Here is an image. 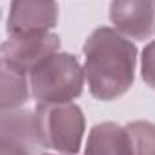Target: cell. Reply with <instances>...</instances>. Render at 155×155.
<instances>
[{
    "mask_svg": "<svg viewBox=\"0 0 155 155\" xmlns=\"http://www.w3.org/2000/svg\"><path fill=\"white\" fill-rule=\"evenodd\" d=\"M33 113L40 146L66 155L81 151L86 119L77 104H37Z\"/></svg>",
    "mask_w": 155,
    "mask_h": 155,
    "instance_id": "obj_3",
    "label": "cell"
},
{
    "mask_svg": "<svg viewBox=\"0 0 155 155\" xmlns=\"http://www.w3.org/2000/svg\"><path fill=\"white\" fill-rule=\"evenodd\" d=\"M2 140L18 144L33 155L40 148L35 113L28 110L2 111Z\"/></svg>",
    "mask_w": 155,
    "mask_h": 155,
    "instance_id": "obj_8",
    "label": "cell"
},
{
    "mask_svg": "<svg viewBox=\"0 0 155 155\" xmlns=\"http://www.w3.org/2000/svg\"><path fill=\"white\" fill-rule=\"evenodd\" d=\"M42 155H53V153H42Z\"/></svg>",
    "mask_w": 155,
    "mask_h": 155,
    "instance_id": "obj_13",
    "label": "cell"
},
{
    "mask_svg": "<svg viewBox=\"0 0 155 155\" xmlns=\"http://www.w3.org/2000/svg\"><path fill=\"white\" fill-rule=\"evenodd\" d=\"M110 20L120 35L135 40H146L155 35V0L111 2Z\"/></svg>",
    "mask_w": 155,
    "mask_h": 155,
    "instance_id": "obj_6",
    "label": "cell"
},
{
    "mask_svg": "<svg viewBox=\"0 0 155 155\" xmlns=\"http://www.w3.org/2000/svg\"><path fill=\"white\" fill-rule=\"evenodd\" d=\"M0 155H29V151L24 150V148L18 146V144H13V142H6V140H2Z\"/></svg>",
    "mask_w": 155,
    "mask_h": 155,
    "instance_id": "obj_12",
    "label": "cell"
},
{
    "mask_svg": "<svg viewBox=\"0 0 155 155\" xmlns=\"http://www.w3.org/2000/svg\"><path fill=\"white\" fill-rule=\"evenodd\" d=\"M58 20V6L49 0H18L9 4L8 33L15 35H35L51 33Z\"/></svg>",
    "mask_w": 155,
    "mask_h": 155,
    "instance_id": "obj_5",
    "label": "cell"
},
{
    "mask_svg": "<svg viewBox=\"0 0 155 155\" xmlns=\"http://www.w3.org/2000/svg\"><path fill=\"white\" fill-rule=\"evenodd\" d=\"M131 155H155V124L135 120L124 126Z\"/></svg>",
    "mask_w": 155,
    "mask_h": 155,
    "instance_id": "obj_10",
    "label": "cell"
},
{
    "mask_svg": "<svg viewBox=\"0 0 155 155\" xmlns=\"http://www.w3.org/2000/svg\"><path fill=\"white\" fill-rule=\"evenodd\" d=\"M0 79H2V101H0L2 111L18 110L29 97L26 77L2 68V77Z\"/></svg>",
    "mask_w": 155,
    "mask_h": 155,
    "instance_id": "obj_9",
    "label": "cell"
},
{
    "mask_svg": "<svg viewBox=\"0 0 155 155\" xmlns=\"http://www.w3.org/2000/svg\"><path fill=\"white\" fill-rule=\"evenodd\" d=\"M84 68L69 53H53L29 75L31 95L38 104H69L84 90Z\"/></svg>",
    "mask_w": 155,
    "mask_h": 155,
    "instance_id": "obj_2",
    "label": "cell"
},
{
    "mask_svg": "<svg viewBox=\"0 0 155 155\" xmlns=\"http://www.w3.org/2000/svg\"><path fill=\"white\" fill-rule=\"evenodd\" d=\"M84 77L90 93L104 102L122 97L135 81L137 48L117 29L101 26L84 42Z\"/></svg>",
    "mask_w": 155,
    "mask_h": 155,
    "instance_id": "obj_1",
    "label": "cell"
},
{
    "mask_svg": "<svg viewBox=\"0 0 155 155\" xmlns=\"http://www.w3.org/2000/svg\"><path fill=\"white\" fill-rule=\"evenodd\" d=\"M140 75H142V81L151 90H155V40L146 44V48L142 49Z\"/></svg>",
    "mask_w": 155,
    "mask_h": 155,
    "instance_id": "obj_11",
    "label": "cell"
},
{
    "mask_svg": "<svg viewBox=\"0 0 155 155\" xmlns=\"http://www.w3.org/2000/svg\"><path fill=\"white\" fill-rule=\"evenodd\" d=\"M84 155H131L124 126L115 122L95 124L88 133Z\"/></svg>",
    "mask_w": 155,
    "mask_h": 155,
    "instance_id": "obj_7",
    "label": "cell"
},
{
    "mask_svg": "<svg viewBox=\"0 0 155 155\" xmlns=\"http://www.w3.org/2000/svg\"><path fill=\"white\" fill-rule=\"evenodd\" d=\"M58 49L60 38L55 33L15 35L2 44V68L28 77L44 58L58 53Z\"/></svg>",
    "mask_w": 155,
    "mask_h": 155,
    "instance_id": "obj_4",
    "label": "cell"
}]
</instances>
